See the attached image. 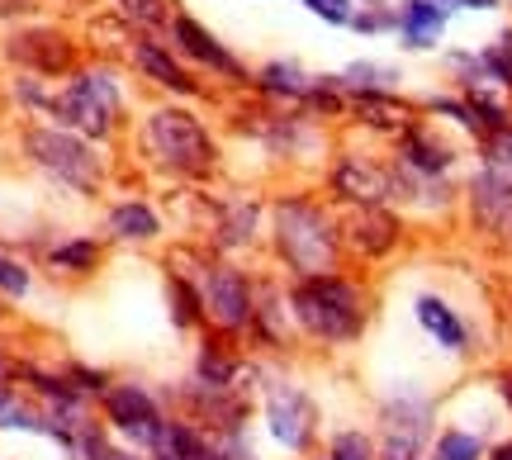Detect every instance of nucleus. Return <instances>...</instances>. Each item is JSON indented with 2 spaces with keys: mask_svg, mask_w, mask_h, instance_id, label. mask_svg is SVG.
<instances>
[{
  "mask_svg": "<svg viewBox=\"0 0 512 460\" xmlns=\"http://www.w3.org/2000/svg\"><path fill=\"white\" fill-rule=\"evenodd\" d=\"M147 148L157 152L162 166H176V171H204L209 157H214L200 119L181 110H157L147 119Z\"/></svg>",
  "mask_w": 512,
  "mask_h": 460,
  "instance_id": "nucleus-4",
  "label": "nucleus"
},
{
  "mask_svg": "<svg viewBox=\"0 0 512 460\" xmlns=\"http://www.w3.org/2000/svg\"><path fill=\"white\" fill-rule=\"evenodd\" d=\"M275 247L299 276H328L337 257V228L309 200H285L275 209Z\"/></svg>",
  "mask_w": 512,
  "mask_h": 460,
  "instance_id": "nucleus-1",
  "label": "nucleus"
},
{
  "mask_svg": "<svg viewBox=\"0 0 512 460\" xmlns=\"http://www.w3.org/2000/svg\"><path fill=\"white\" fill-rule=\"evenodd\" d=\"M138 67H143L152 81H162L166 91H190V76H185L181 67L157 48V43H143V48H138Z\"/></svg>",
  "mask_w": 512,
  "mask_h": 460,
  "instance_id": "nucleus-14",
  "label": "nucleus"
},
{
  "mask_svg": "<svg viewBox=\"0 0 512 460\" xmlns=\"http://www.w3.org/2000/svg\"><path fill=\"white\" fill-rule=\"evenodd\" d=\"M484 166L512 181V129H498L494 138H489V148H484Z\"/></svg>",
  "mask_w": 512,
  "mask_h": 460,
  "instance_id": "nucleus-18",
  "label": "nucleus"
},
{
  "mask_svg": "<svg viewBox=\"0 0 512 460\" xmlns=\"http://www.w3.org/2000/svg\"><path fill=\"white\" fill-rule=\"evenodd\" d=\"M0 290L5 295H29V271L19 266V261H10V257H0Z\"/></svg>",
  "mask_w": 512,
  "mask_h": 460,
  "instance_id": "nucleus-19",
  "label": "nucleus"
},
{
  "mask_svg": "<svg viewBox=\"0 0 512 460\" xmlns=\"http://www.w3.org/2000/svg\"><path fill=\"white\" fill-rule=\"evenodd\" d=\"M456 5H465V10H494L498 0H456Z\"/></svg>",
  "mask_w": 512,
  "mask_h": 460,
  "instance_id": "nucleus-24",
  "label": "nucleus"
},
{
  "mask_svg": "<svg viewBox=\"0 0 512 460\" xmlns=\"http://www.w3.org/2000/svg\"><path fill=\"white\" fill-rule=\"evenodd\" d=\"M494 460H512V446H498V451H494Z\"/></svg>",
  "mask_w": 512,
  "mask_h": 460,
  "instance_id": "nucleus-25",
  "label": "nucleus"
},
{
  "mask_svg": "<svg viewBox=\"0 0 512 460\" xmlns=\"http://www.w3.org/2000/svg\"><path fill=\"white\" fill-rule=\"evenodd\" d=\"M403 162H408V171H422V176H441L446 166L456 162V152L441 148V143H432L427 133H408V143H403Z\"/></svg>",
  "mask_w": 512,
  "mask_h": 460,
  "instance_id": "nucleus-12",
  "label": "nucleus"
},
{
  "mask_svg": "<svg viewBox=\"0 0 512 460\" xmlns=\"http://www.w3.org/2000/svg\"><path fill=\"white\" fill-rule=\"evenodd\" d=\"M29 152H34L48 171H57L67 185H91L95 171H100V162L91 157V148L76 143V138H67V133H48V129L29 133Z\"/></svg>",
  "mask_w": 512,
  "mask_h": 460,
  "instance_id": "nucleus-5",
  "label": "nucleus"
},
{
  "mask_svg": "<svg viewBox=\"0 0 512 460\" xmlns=\"http://www.w3.org/2000/svg\"><path fill=\"white\" fill-rule=\"evenodd\" d=\"M53 110L67 129L86 133V138H100V133H110L114 114H119V86L105 72H86L57 95Z\"/></svg>",
  "mask_w": 512,
  "mask_h": 460,
  "instance_id": "nucleus-3",
  "label": "nucleus"
},
{
  "mask_svg": "<svg viewBox=\"0 0 512 460\" xmlns=\"http://www.w3.org/2000/svg\"><path fill=\"white\" fill-rule=\"evenodd\" d=\"M266 427H271V437L280 446H304L313 432V408L304 404V394L299 389H271V399H266Z\"/></svg>",
  "mask_w": 512,
  "mask_h": 460,
  "instance_id": "nucleus-8",
  "label": "nucleus"
},
{
  "mask_svg": "<svg viewBox=\"0 0 512 460\" xmlns=\"http://www.w3.org/2000/svg\"><path fill=\"white\" fill-rule=\"evenodd\" d=\"M332 460H370V442L361 432H342V437L332 442Z\"/></svg>",
  "mask_w": 512,
  "mask_h": 460,
  "instance_id": "nucleus-21",
  "label": "nucleus"
},
{
  "mask_svg": "<svg viewBox=\"0 0 512 460\" xmlns=\"http://www.w3.org/2000/svg\"><path fill=\"white\" fill-rule=\"evenodd\" d=\"M470 204H475V223L494 238H512V181L498 171H479L470 185Z\"/></svg>",
  "mask_w": 512,
  "mask_h": 460,
  "instance_id": "nucleus-7",
  "label": "nucleus"
},
{
  "mask_svg": "<svg viewBox=\"0 0 512 460\" xmlns=\"http://www.w3.org/2000/svg\"><path fill=\"white\" fill-rule=\"evenodd\" d=\"M337 190L347 195V200H361V204H380L394 195V176H384L380 166L361 162V157H347V162L337 166Z\"/></svg>",
  "mask_w": 512,
  "mask_h": 460,
  "instance_id": "nucleus-10",
  "label": "nucleus"
},
{
  "mask_svg": "<svg viewBox=\"0 0 512 460\" xmlns=\"http://www.w3.org/2000/svg\"><path fill=\"white\" fill-rule=\"evenodd\" d=\"M110 228H114V238H124V242H147L162 233V223H157V214L147 204H119L110 214Z\"/></svg>",
  "mask_w": 512,
  "mask_h": 460,
  "instance_id": "nucleus-13",
  "label": "nucleus"
},
{
  "mask_svg": "<svg viewBox=\"0 0 512 460\" xmlns=\"http://www.w3.org/2000/svg\"><path fill=\"white\" fill-rule=\"evenodd\" d=\"M119 5H124V10H128L133 19H147V24L162 15V0H119Z\"/></svg>",
  "mask_w": 512,
  "mask_h": 460,
  "instance_id": "nucleus-23",
  "label": "nucleus"
},
{
  "mask_svg": "<svg viewBox=\"0 0 512 460\" xmlns=\"http://www.w3.org/2000/svg\"><path fill=\"white\" fill-rule=\"evenodd\" d=\"M342 81H351V86H361V91H370V95H380L399 81V72H394V67H380V62H351L347 72H342Z\"/></svg>",
  "mask_w": 512,
  "mask_h": 460,
  "instance_id": "nucleus-15",
  "label": "nucleus"
},
{
  "mask_svg": "<svg viewBox=\"0 0 512 460\" xmlns=\"http://www.w3.org/2000/svg\"><path fill=\"white\" fill-rule=\"evenodd\" d=\"M200 295H204V309L219 318L223 328H242L252 318V299H247V280L228 266H204L200 276Z\"/></svg>",
  "mask_w": 512,
  "mask_h": 460,
  "instance_id": "nucleus-6",
  "label": "nucleus"
},
{
  "mask_svg": "<svg viewBox=\"0 0 512 460\" xmlns=\"http://www.w3.org/2000/svg\"><path fill=\"white\" fill-rule=\"evenodd\" d=\"M261 86L280 95H309V76L299 72V67H290V62H275V67L261 72Z\"/></svg>",
  "mask_w": 512,
  "mask_h": 460,
  "instance_id": "nucleus-16",
  "label": "nucleus"
},
{
  "mask_svg": "<svg viewBox=\"0 0 512 460\" xmlns=\"http://www.w3.org/2000/svg\"><path fill=\"white\" fill-rule=\"evenodd\" d=\"M290 313L313 337H328V342H342L361 328V299L337 276H309L290 295Z\"/></svg>",
  "mask_w": 512,
  "mask_h": 460,
  "instance_id": "nucleus-2",
  "label": "nucleus"
},
{
  "mask_svg": "<svg viewBox=\"0 0 512 460\" xmlns=\"http://www.w3.org/2000/svg\"><path fill=\"white\" fill-rule=\"evenodd\" d=\"M413 318H418V328L427 332V337H437L446 351H465V342H470V332H465V323H460V313L437 295H418Z\"/></svg>",
  "mask_w": 512,
  "mask_h": 460,
  "instance_id": "nucleus-9",
  "label": "nucleus"
},
{
  "mask_svg": "<svg viewBox=\"0 0 512 460\" xmlns=\"http://www.w3.org/2000/svg\"><path fill=\"white\" fill-rule=\"evenodd\" d=\"M479 437L475 432H460V427H451L446 437L437 442V460H479Z\"/></svg>",
  "mask_w": 512,
  "mask_h": 460,
  "instance_id": "nucleus-17",
  "label": "nucleus"
},
{
  "mask_svg": "<svg viewBox=\"0 0 512 460\" xmlns=\"http://www.w3.org/2000/svg\"><path fill=\"white\" fill-rule=\"evenodd\" d=\"M176 38H181V48H185L190 57H200L204 67H219V72H228V76H242L238 62H233V57L223 53L219 43H214V38L204 34V29L195 24V19H176Z\"/></svg>",
  "mask_w": 512,
  "mask_h": 460,
  "instance_id": "nucleus-11",
  "label": "nucleus"
},
{
  "mask_svg": "<svg viewBox=\"0 0 512 460\" xmlns=\"http://www.w3.org/2000/svg\"><path fill=\"white\" fill-rule=\"evenodd\" d=\"M57 266H91L95 261V247L91 242H72V247H62V252H53Z\"/></svg>",
  "mask_w": 512,
  "mask_h": 460,
  "instance_id": "nucleus-22",
  "label": "nucleus"
},
{
  "mask_svg": "<svg viewBox=\"0 0 512 460\" xmlns=\"http://www.w3.org/2000/svg\"><path fill=\"white\" fill-rule=\"evenodd\" d=\"M318 19H328V24H351V15H356V5L351 0H304Z\"/></svg>",
  "mask_w": 512,
  "mask_h": 460,
  "instance_id": "nucleus-20",
  "label": "nucleus"
}]
</instances>
